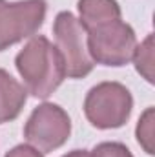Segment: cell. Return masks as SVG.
Masks as SVG:
<instances>
[{
    "label": "cell",
    "instance_id": "obj_1",
    "mask_svg": "<svg viewBox=\"0 0 155 157\" xmlns=\"http://www.w3.org/2000/svg\"><path fill=\"white\" fill-rule=\"evenodd\" d=\"M17 71L24 80V88L37 99H47L64 82L66 70L55 44L44 35H35L15 57Z\"/></svg>",
    "mask_w": 155,
    "mask_h": 157
},
{
    "label": "cell",
    "instance_id": "obj_2",
    "mask_svg": "<svg viewBox=\"0 0 155 157\" xmlns=\"http://www.w3.org/2000/svg\"><path fill=\"white\" fill-rule=\"evenodd\" d=\"M133 110L131 91L115 80L93 86L84 99V115L97 130H115L124 126Z\"/></svg>",
    "mask_w": 155,
    "mask_h": 157
},
{
    "label": "cell",
    "instance_id": "obj_3",
    "mask_svg": "<svg viewBox=\"0 0 155 157\" xmlns=\"http://www.w3.org/2000/svg\"><path fill=\"white\" fill-rule=\"evenodd\" d=\"M137 44L139 42L133 28L122 18L102 24L86 33L88 53L93 62L110 68L126 66L133 59Z\"/></svg>",
    "mask_w": 155,
    "mask_h": 157
},
{
    "label": "cell",
    "instance_id": "obj_4",
    "mask_svg": "<svg viewBox=\"0 0 155 157\" xmlns=\"http://www.w3.org/2000/svg\"><path fill=\"white\" fill-rule=\"evenodd\" d=\"M55 48L59 49L66 77L68 78H84L95 68L93 59L88 53L86 46V31L80 26L78 18L70 11H60L53 22Z\"/></svg>",
    "mask_w": 155,
    "mask_h": 157
},
{
    "label": "cell",
    "instance_id": "obj_5",
    "mask_svg": "<svg viewBox=\"0 0 155 157\" xmlns=\"http://www.w3.org/2000/svg\"><path fill=\"white\" fill-rule=\"evenodd\" d=\"M71 135V119L64 108L53 102L39 104L24 124V139L42 154L64 146Z\"/></svg>",
    "mask_w": 155,
    "mask_h": 157
},
{
    "label": "cell",
    "instance_id": "obj_6",
    "mask_svg": "<svg viewBox=\"0 0 155 157\" xmlns=\"http://www.w3.org/2000/svg\"><path fill=\"white\" fill-rule=\"evenodd\" d=\"M46 0H0V51L31 39L46 20Z\"/></svg>",
    "mask_w": 155,
    "mask_h": 157
},
{
    "label": "cell",
    "instance_id": "obj_7",
    "mask_svg": "<svg viewBox=\"0 0 155 157\" xmlns=\"http://www.w3.org/2000/svg\"><path fill=\"white\" fill-rule=\"evenodd\" d=\"M77 9L78 22L86 33L102 24L122 18V11L117 0H78Z\"/></svg>",
    "mask_w": 155,
    "mask_h": 157
},
{
    "label": "cell",
    "instance_id": "obj_8",
    "mask_svg": "<svg viewBox=\"0 0 155 157\" xmlns=\"http://www.w3.org/2000/svg\"><path fill=\"white\" fill-rule=\"evenodd\" d=\"M28 101V90L9 71L0 68V124L11 122L20 115Z\"/></svg>",
    "mask_w": 155,
    "mask_h": 157
},
{
    "label": "cell",
    "instance_id": "obj_9",
    "mask_svg": "<svg viewBox=\"0 0 155 157\" xmlns=\"http://www.w3.org/2000/svg\"><path fill=\"white\" fill-rule=\"evenodd\" d=\"M133 64L137 73L146 78L150 84H153V35L150 33L141 44H137L133 53Z\"/></svg>",
    "mask_w": 155,
    "mask_h": 157
},
{
    "label": "cell",
    "instance_id": "obj_10",
    "mask_svg": "<svg viewBox=\"0 0 155 157\" xmlns=\"http://www.w3.org/2000/svg\"><path fill=\"white\" fill-rule=\"evenodd\" d=\"M135 137H137V143L144 148V152L148 155H153V108L152 106L139 117Z\"/></svg>",
    "mask_w": 155,
    "mask_h": 157
},
{
    "label": "cell",
    "instance_id": "obj_11",
    "mask_svg": "<svg viewBox=\"0 0 155 157\" xmlns=\"http://www.w3.org/2000/svg\"><path fill=\"white\" fill-rule=\"evenodd\" d=\"M91 157H133V154L119 141H104L91 150Z\"/></svg>",
    "mask_w": 155,
    "mask_h": 157
},
{
    "label": "cell",
    "instance_id": "obj_12",
    "mask_svg": "<svg viewBox=\"0 0 155 157\" xmlns=\"http://www.w3.org/2000/svg\"><path fill=\"white\" fill-rule=\"evenodd\" d=\"M4 157H44V154L39 152L37 148H33L31 144H17Z\"/></svg>",
    "mask_w": 155,
    "mask_h": 157
},
{
    "label": "cell",
    "instance_id": "obj_13",
    "mask_svg": "<svg viewBox=\"0 0 155 157\" xmlns=\"http://www.w3.org/2000/svg\"><path fill=\"white\" fill-rule=\"evenodd\" d=\"M62 157H91V152H88V150H71V152L64 154Z\"/></svg>",
    "mask_w": 155,
    "mask_h": 157
}]
</instances>
